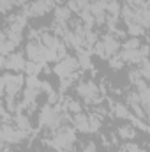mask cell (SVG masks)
Returning a JSON list of instances; mask_svg holds the SVG:
<instances>
[{"mask_svg":"<svg viewBox=\"0 0 150 152\" xmlns=\"http://www.w3.org/2000/svg\"><path fill=\"white\" fill-rule=\"evenodd\" d=\"M66 112L58 106V104H51V103H46L41 112H39V126L48 129V131H57L58 127L64 126V120H66Z\"/></svg>","mask_w":150,"mask_h":152,"instance_id":"1","label":"cell"},{"mask_svg":"<svg viewBox=\"0 0 150 152\" xmlns=\"http://www.w3.org/2000/svg\"><path fill=\"white\" fill-rule=\"evenodd\" d=\"M46 143L57 152H71L76 143V129L71 126H62L51 133V138H48Z\"/></svg>","mask_w":150,"mask_h":152,"instance_id":"2","label":"cell"},{"mask_svg":"<svg viewBox=\"0 0 150 152\" xmlns=\"http://www.w3.org/2000/svg\"><path fill=\"white\" fill-rule=\"evenodd\" d=\"M23 85H27V80L21 73H11L5 71L0 78V88L4 97H18L23 90Z\"/></svg>","mask_w":150,"mask_h":152,"instance_id":"3","label":"cell"},{"mask_svg":"<svg viewBox=\"0 0 150 152\" xmlns=\"http://www.w3.org/2000/svg\"><path fill=\"white\" fill-rule=\"evenodd\" d=\"M120 50H122V42H120V39L117 37L115 34H111V32L103 34L101 39H99V41L95 42V46H94L95 55L101 57V58H106V60H110V58L115 57L117 53H120Z\"/></svg>","mask_w":150,"mask_h":152,"instance_id":"4","label":"cell"},{"mask_svg":"<svg viewBox=\"0 0 150 152\" xmlns=\"http://www.w3.org/2000/svg\"><path fill=\"white\" fill-rule=\"evenodd\" d=\"M76 94L79 96V99L83 103L92 104V106H97L103 99V92H101L99 85L92 80H81L76 85Z\"/></svg>","mask_w":150,"mask_h":152,"instance_id":"5","label":"cell"},{"mask_svg":"<svg viewBox=\"0 0 150 152\" xmlns=\"http://www.w3.org/2000/svg\"><path fill=\"white\" fill-rule=\"evenodd\" d=\"M28 131H23L20 127H16L14 124H2V133H0V138H2V143L4 145H18V143H23L27 138H28Z\"/></svg>","mask_w":150,"mask_h":152,"instance_id":"6","label":"cell"},{"mask_svg":"<svg viewBox=\"0 0 150 152\" xmlns=\"http://www.w3.org/2000/svg\"><path fill=\"white\" fill-rule=\"evenodd\" d=\"M78 69H79V62H78V57H64L62 60H58L53 67V73L58 76L60 80L64 78H71V76L78 75Z\"/></svg>","mask_w":150,"mask_h":152,"instance_id":"7","label":"cell"},{"mask_svg":"<svg viewBox=\"0 0 150 152\" xmlns=\"http://www.w3.org/2000/svg\"><path fill=\"white\" fill-rule=\"evenodd\" d=\"M57 4L53 0H32L30 4L23 5L21 11L28 16V18H41L44 14H48L51 9H55Z\"/></svg>","mask_w":150,"mask_h":152,"instance_id":"8","label":"cell"},{"mask_svg":"<svg viewBox=\"0 0 150 152\" xmlns=\"http://www.w3.org/2000/svg\"><path fill=\"white\" fill-rule=\"evenodd\" d=\"M27 62L28 60L25 58V55L23 53H18V51L11 53L7 57H2V67L5 71H11V73H21V71H25Z\"/></svg>","mask_w":150,"mask_h":152,"instance_id":"9","label":"cell"},{"mask_svg":"<svg viewBox=\"0 0 150 152\" xmlns=\"http://www.w3.org/2000/svg\"><path fill=\"white\" fill-rule=\"evenodd\" d=\"M71 16H73V11L67 5H57L53 9V23L55 25L69 28L71 27Z\"/></svg>","mask_w":150,"mask_h":152,"instance_id":"10","label":"cell"},{"mask_svg":"<svg viewBox=\"0 0 150 152\" xmlns=\"http://www.w3.org/2000/svg\"><path fill=\"white\" fill-rule=\"evenodd\" d=\"M25 55L28 57V60H34V62H41V64H48L42 57V44L39 41L30 39L25 46Z\"/></svg>","mask_w":150,"mask_h":152,"instance_id":"11","label":"cell"},{"mask_svg":"<svg viewBox=\"0 0 150 152\" xmlns=\"http://www.w3.org/2000/svg\"><path fill=\"white\" fill-rule=\"evenodd\" d=\"M133 21H136L138 25H141L145 30L150 28V9L147 5H141V7H133Z\"/></svg>","mask_w":150,"mask_h":152,"instance_id":"12","label":"cell"},{"mask_svg":"<svg viewBox=\"0 0 150 152\" xmlns=\"http://www.w3.org/2000/svg\"><path fill=\"white\" fill-rule=\"evenodd\" d=\"M73 127L79 133H92V126H90V115L87 113H76L73 115Z\"/></svg>","mask_w":150,"mask_h":152,"instance_id":"13","label":"cell"},{"mask_svg":"<svg viewBox=\"0 0 150 152\" xmlns=\"http://www.w3.org/2000/svg\"><path fill=\"white\" fill-rule=\"evenodd\" d=\"M12 124H14L16 127H20V129H23V131L32 133L30 118H28V113H25V112H16V113L12 115Z\"/></svg>","mask_w":150,"mask_h":152,"instance_id":"14","label":"cell"},{"mask_svg":"<svg viewBox=\"0 0 150 152\" xmlns=\"http://www.w3.org/2000/svg\"><path fill=\"white\" fill-rule=\"evenodd\" d=\"M136 126L134 124H125V126H120L117 129V136L120 140H125V142H133L136 138Z\"/></svg>","mask_w":150,"mask_h":152,"instance_id":"15","label":"cell"},{"mask_svg":"<svg viewBox=\"0 0 150 152\" xmlns=\"http://www.w3.org/2000/svg\"><path fill=\"white\" fill-rule=\"evenodd\" d=\"M90 4H92V0H69V2H67V7H69L73 12L81 14V12H85V11L90 9Z\"/></svg>","mask_w":150,"mask_h":152,"instance_id":"16","label":"cell"},{"mask_svg":"<svg viewBox=\"0 0 150 152\" xmlns=\"http://www.w3.org/2000/svg\"><path fill=\"white\" fill-rule=\"evenodd\" d=\"M111 113L117 118H131V108H127V104H122V103H113L111 104Z\"/></svg>","mask_w":150,"mask_h":152,"instance_id":"17","label":"cell"},{"mask_svg":"<svg viewBox=\"0 0 150 152\" xmlns=\"http://www.w3.org/2000/svg\"><path fill=\"white\" fill-rule=\"evenodd\" d=\"M90 53H92V51H90V50H85V48H83V50H78V55H76V57H78V62H79V67H81V69H87V71L92 69Z\"/></svg>","mask_w":150,"mask_h":152,"instance_id":"18","label":"cell"},{"mask_svg":"<svg viewBox=\"0 0 150 152\" xmlns=\"http://www.w3.org/2000/svg\"><path fill=\"white\" fill-rule=\"evenodd\" d=\"M16 46H18V44H16L14 41H11V39H5V37H2V39H0V53H2V57H7V55L14 53Z\"/></svg>","mask_w":150,"mask_h":152,"instance_id":"19","label":"cell"},{"mask_svg":"<svg viewBox=\"0 0 150 152\" xmlns=\"http://www.w3.org/2000/svg\"><path fill=\"white\" fill-rule=\"evenodd\" d=\"M106 12H108V16L118 20L120 14H122V5L117 0H110V2H106Z\"/></svg>","mask_w":150,"mask_h":152,"instance_id":"20","label":"cell"},{"mask_svg":"<svg viewBox=\"0 0 150 152\" xmlns=\"http://www.w3.org/2000/svg\"><path fill=\"white\" fill-rule=\"evenodd\" d=\"M42 69H46V64H41V62H34V60H28L27 62V67H25V73L28 76H37Z\"/></svg>","mask_w":150,"mask_h":152,"instance_id":"21","label":"cell"},{"mask_svg":"<svg viewBox=\"0 0 150 152\" xmlns=\"http://www.w3.org/2000/svg\"><path fill=\"white\" fill-rule=\"evenodd\" d=\"M127 34H131L133 37H140L145 34V28L141 25H138L136 21H131V23H127Z\"/></svg>","mask_w":150,"mask_h":152,"instance_id":"22","label":"cell"},{"mask_svg":"<svg viewBox=\"0 0 150 152\" xmlns=\"http://www.w3.org/2000/svg\"><path fill=\"white\" fill-rule=\"evenodd\" d=\"M141 46V41L138 37H131V39H125L122 42V50H138Z\"/></svg>","mask_w":150,"mask_h":152,"instance_id":"23","label":"cell"},{"mask_svg":"<svg viewBox=\"0 0 150 152\" xmlns=\"http://www.w3.org/2000/svg\"><path fill=\"white\" fill-rule=\"evenodd\" d=\"M138 71L141 73V76H143L145 81H150V58L145 60V62H141V64L138 66Z\"/></svg>","mask_w":150,"mask_h":152,"instance_id":"24","label":"cell"},{"mask_svg":"<svg viewBox=\"0 0 150 152\" xmlns=\"http://www.w3.org/2000/svg\"><path fill=\"white\" fill-rule=\"evenodd\" d=\"M124 66H125V62H124V58L120 57V53H117L115 57H111V58H110V67H111V69H115V71L122 69Z\"/></svg>","mask_w":150,"mask_h":152,"instance_id":"25","label":"cell"},{"mask_svg":"<svg viewBox=\"0 0 150 152\" xmlns=\"http://www.w3.org/2000/svg\"><path fill=\"white\" fill-rule=\"evenodd\" d=\"M14 7H16V5L12 4V0H0V9H2L4 14H9Z\"/></svg>","mask_w":150,"mask_h":152,"instance_id":"26","label":"cell"},{"mask_svg":"<svg viewBox=\"0 0 150 152\" xmlns=\"http://www.w3.org/2000/svg\"><path fill=\"white\" fill-rule=\"evenodd\" d=\"M124 149L127 152H143V149H141L140 145H136V143H133V142H127V143L124 145Z\"/></svg>","mask_w":150,"mask_h":152,"instance_id":"27","label":"cell"},{"mask_svg":"<svg viewBox=\"0 0 150 152\" xmlns=\"http://www.w3.org/2000/svg\"><path fill=\"white\" fill-rule=\"evenodd\" d=\"M125 2H127V5H131V7H141V5H147L149 0H125Z\"/></svg>","mask_w":150,"mask_h":152,"instance_id":"28","label":"cell"},{"mask_svg":"<svg viewBox=\"0 0 150 152\" xmlns=\"http://www.w3.org/2000/svg\"><path fill=\"white\" fill-rule=\"evenodd\" d=\"M12 4L18 7H23V5H27V0H12Z\"/></svg>","mask_w":150,"mask_h":152,"instance_id":"29","label":"cell"},{"mask_svg":"<svg viewBox=\"0 0 150 152\" xmlns=\"http://www.w3.org/2000/svg\"><path fill=\"white\" fill-rule=\"evenodd\" d=\"M2 152H12V151H11V149H9L7 145H4V149H2Z\"/></svg>","mask_w":150,"mask_h":152,"instance_id":"30","label":"cell"},{"mask_svg":"<svg viewBox=\"0 0 150 152\" xmlns=\"http://www.w3.org/2000/svg\"><path fill=\"white\" fill-rule=\"evenodd\" d=\"M117 152H127V151L125 149H120V151H117Z\"/></svg>","mask_w":150,"mask_h":152,"instance_id":"31","label":"cell"},{"mask_svg":"<svg viewBox=\"0 0 150 152\" xmlns=\"http://www.w3.org/2000/svg\"><path fill=\"white\" fill-rule=\"evenodd\" d=\"M147 7H149V9H150V0H149V2H147Z\"/></svg>","mask_w":150,"mask_h":152,"instance_id":"32","label":"cell"}]
</instances>
